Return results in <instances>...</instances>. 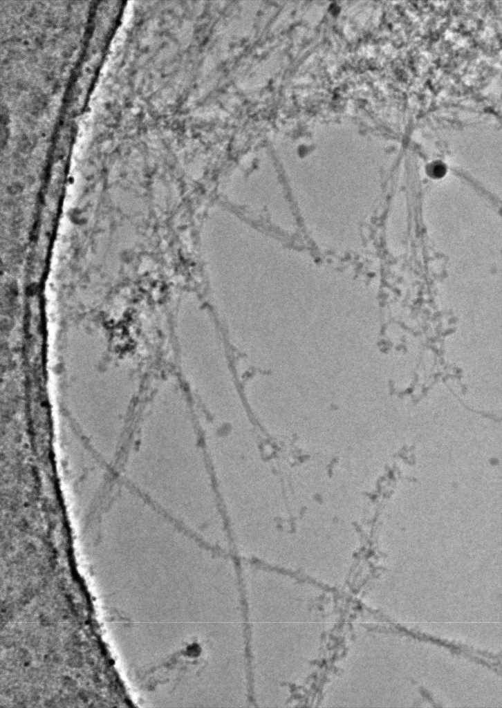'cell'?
<instances>
[{
  "mask_svg": "<svg viewBox=\"0 0 502 708\" xmlns=\"http://www.w3.org/2000/svg\"><path fill=\"white\" fill-rule=\"evenodd\" d=\"M148 486L156 501L198 536L221 545L224 531L199 442L189 427L168 424L151 442Z\"/></svg>",
  "mask_w": 502,
  "mask_h": 708,
  "instance_id": "cell-1",
  "label": "cell"
},
{
  "mask_svg": "<svg viewBox=\"0 0 502 708\" xmlns=\"http://www.w3.org/2000/svg\"><path fill=\"white\" fill-rule=\"evenodd\" d=\"M205 441L233 527L249 528L263 523L266 521L265 472L252 442L224 425L210 427Z\"/></svg>",
  "mask_w": 502,
  "mask_h": 708,
  "instance_id": "cell-2",
  "label": "cell"
}]
</instances>
